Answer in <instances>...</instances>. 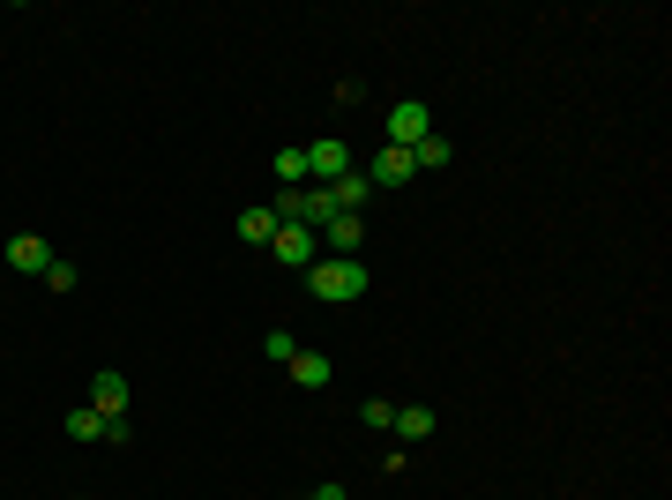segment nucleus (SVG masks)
I'll return each mask as SVG.
<instances>
[{"mask_svg": "<svg viewBox=\"0 0 672 500\" xmlns=\"http://www.w3.org/2000/svg\"><path fill=\"white\" fill-rule=\"evenodd\" d=\"M367 284H374V277H367L359 254H329V261L306 269V292L322 299V306H351V299H367Z\"/></svg>", "mask_w": 672, "mask_h": 500, "instance_id": "obj_1", "label": "nucleus"}, {"mask_svg": "<svg viewBox=\"0 0 672 500\" xmlns=\"http://www.w3.org/2000/svg\"><path fill=\"white\" fill-rule=\"evenodd\" d=\"M426 135H433V113H426L419 97H396V105H389V150H412Z\"/></svg>", "mask_w": 672, "mask_h": 500, "instance_id": "obj_2", "label": "nucleus"}, {"mask_svg": "<svg viewBox=\"0 0 672 500\" xmlns=\"http://www.w3.org/2000/svg\"><path fill=\"white\" fill-rule=\"evenodd\" d=\"M344 172H351V150H344V142H306V187H329Z\"/></svg>", "mask_w": 672, "mask_h": 500, "instance_id": "obj_3", "label": "nucleus"}, {"mask_svg": "<svg viewBox=\"0 0 672 500\" xmlns=\"http://www.w3.org/2000/svg\"><path fill=\"white\" fill-rule=\"evenodd\" d=\"M269 254H277V261H306V269H314V261H322V232H306V224H277Z\"/></svg>", "mask_w": 672, "mask_h": 500, "instance_id": "obj_4", "label": "nucleus"}, {"mask_svg": "<svg viewBox=\"0 0 672 500\" xmlns=\"http://www.w3.org/2000/svg\"><path fill=\"white\" fill-rule=\"evenodd\" d=\"M90 411L105 418V426H113V418H127V381L113 374V367H105V374H90Z\"/></svg>", "mask_w": 672, "mask_h": 500, "instance_id": "obj_5", "label": "nucleus"}, {"mask_svg": "<svg viewBox=\"0 0 672 500\" xmlns=\"http://www.w3.org/2000/svg\"><path fill=\"white\" fill-rule=\"evenodd\" d=\"M412 150H389V142H381L374 150V165H367V179H374V187H412Z\"/></svg>", "mask_w": 672, "mask_h": 500, "instance_id": "obj_6", "label": "nucleus"}, {"mask_svg": "<svg viewBox=\"0 0 672 500\" xmlns=\"http://www.w3.org/2000/svg\"><path fill=\"white\" fill-rule=\"evenodd\" d=\"M8 269H23V277H45V269H53V247H45L38 232H23V240H8Z\"/></svg>", "mask_w": 672, "mask_h": 500, "instance_id": "obj_7", "label": "nucleus"}, {"mask_svg": "<svg viewBox=\"0 0 672 500\" xmlns=\"http://www.w3.org/2000/svg\"><path fill=\"white\" fill-rule=\"evenodd\" d=\"M367 195H374V179H367L359 165L344 172V179H329V202H336V217H359V202H367Z\"/></svg>", "mask_w": 672, "mask_h": 500, "instance_id": "obj_8", "label": "nucleus"}, {"mask_svg": "<svg viewBox=\"0 0 672 500\" xmlns=\"http://www.w3.org/2000/svg\"><path fill=\"white\" fill-rule=\"evenodd\" d=\"M285 374H292L299 388H329V381H336V367L322 359V351H292V359H285Z\"/></svg>", "mask_w": 672, "mask_h": 500, "instance_id": "obj_9", "label": "nucleus"}, {"mask_svg": "<svg viewBox=\"0 0 672 500\" xmlns=\"http://www.w3.org/2000/svg\"><path fill=\"white\" fill-rule=\"evenodd\" d=\"M359 240H367V217H329L322 224V247L329 254H359Z\"/></svg>", "mask_w": 672, "mask_h": 500, "instance_id": "obj_10", "label": "nucleus"}, {"mask_svg": "<svg viewBox=\"0 0 672 500\" xmlns=\"http://www.w3.org/2000/svg\"><path fill=\"white\" fill-rule=\"evenodd\" d=\"M240 240H254V247H269V240H277V209H269V202L240 209Z\"/></svg>", "mask_w": 672, "mask_h": 500, "instance_id": "obj_11", "label": "nucleus"}, {"mask_svg": "<svg viewBox=\"0 0 672 500\" xmlns=\"http://www.w3.org/2000/svg\"><path fill=\"white\" fill-rule=\"evenodd\" d=\"M277 179H285V187H306V142L277 150Z\"/></svg>", "mask_w": 672, "mask_h": 500, "instance_id": "obj_12", "label": "nucleus"}, {"mask_svg": "<svg viewBox=\"0 0 672 500\" xmlns=\"http://www.w3.org/2000/svg\"><path fill=\"white\" fill-rule=\"evenodd\" d=\"M389 433H404V441H426V433H433V411H426V404H412V411H396V426H389Z\"/></svg>", "mask_w": 672, "mask_h": 500, "instance_id": "obj_13", "label": "nucleus"}, {"mask_svg": "<svg viewBox=\"0 0 672 500\" xmlns=\"http://www.w3.org/2000/svg\"><path fill=\"white\" fill-rule=\"evenodd\" d=\"M449 158H456V142H441V135H426V142H412V165H449Z\"/></svg>", "mask_w": 672, "mask_h": 500, "instance_id": "obj_14", "label": "nucleus"}, {"mask_svg": "<svg viewBox=\"0 0 672 500\" xmlns=\"http://www.w3.org/2000/svg\"><path fill=\"white\" fill-rule=\"evenodd\" d=\"M68 433H76V441H105V418L83 404V411H68Z\"/></svg>", "mask_w": 672, "mask_h": 500, "instance_id": "obj_15", "label": "nucleus"}, {"mask_svg": "<svg viewBox=\"0 0 672 500\" xmlns=\"http://www.w3.org/2000/svg\"><path fill=\"white\" fill-rule=\"evenodd\" d=\"M45 284H53V292H76V261H60V254H53V269H45Z\"/></svg>", "mask_w": 672, "mask_h": 500, "instance_id": "obj_16", "label": "nucleus"}, {"mask_svg": "<svg viewBox=\"0 0 672 500\" xmlns=\"http://www.w3.org/2000/svg\"><path fill=\"white\" fill-rule=\"evenodd\" d=\"M262 351H269V359H277V367H285V359H292L299 344H292V336H285V329H269V336H262Z\"/></svg>", "mask_w": 672, "mask_h": 500, "instance_id": "obj_17", "label": "nucleus"}, {"mask_svg": "<svg viewBox=\"0 0 672 500\" xmlns=\"http://www.w3.org/2000/svg\"><path fill=\"white\" fill-rule=\"evenodd\" d=\"M306 500H351V493H344V486H314Z\"/></svg>", "mask_w": 672, "mask_h": 500, "instance_id": "obj_18", "label": "nucleus"}]
</instances>
